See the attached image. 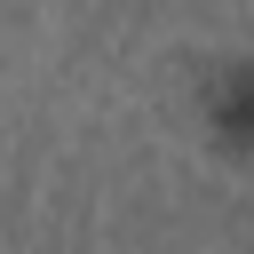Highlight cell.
<instances>
[{
  "label": "cell",
  "instance_id": "obj_1",
  "mask_svg": "<svg viewBox=\"0 0 254 254\" xmlns=\"http://www.w3.org/2000/svg\"><path fill=\"white\" fill-rule=\"evenodd\" d=\"M206 119H214V135H222L230 151H254V64H238V71H222V79H214Z\"/></svg>",
  "mask_w": 254,
  "mask_h": 254
}]
</instances>
